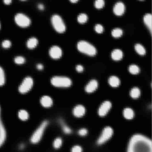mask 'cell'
<instances>
[{"label":"cell","mask_w":152,"mask_h":152,"mask_svg":"<svg viewBox=\"0 0 152 152\" xmlns=\"http://www.w3.org/2000/svg\"><path fill=\"white\" fill-rule=\"evenodd\" d=\"M127 152H152V141L141 134H135L130 139Z\"/></svg>","instance_id":"6da1fadb"},{"label":"cell","mask_w":152,"mask_h":152,"mask_svg":"<svg viewBox=\"0 0 152 152\" xmlns=\"http://www.w3.org/2000/svg\"><path fill=\"white\" fill-rule=\"evenodd\" d=\"M77 46L80 51L90 56L95 55L97 51L96 48L93 44L85 40L78 42Z\"/></svg>","instance_id":"7a4b0ae2"},{"label":"cell","mask_w":152,"mask_h":152,"mask_svg":"<svg viewBox=\"0 0 152 152\" xmlns=\"http://www.w3.org/2000/svg\"><path fill=\"white\" fill-rule=\"evenodd\" d=\"M47 125L48 122L47 121H44L37 128L30 138V141L32 143L37 144L41 140Z\"/></svg>","instance_id":"3957f363"},{"label":"cell","mask_w":152,"mask_h":152,"mask_svg":"<svg viewBox=\"0 0 152 152\" xmlns=\"http://www.w3.org/2000/svg\"><path fill=\"white\" fill-rule=\"evenodd\" d=\"M51 83L57 87H68L71 86L72 81L71 79L64 76H55L52 78Z\"/></svg>","instance_id":"277c9868"},{"label":"cell","mask_w":152,"mask_h":152,"mask_svg":"<svg viewBox=\"0 0 152 152\" xmlns=\"http://www.w3.org/2000/svg\"><path fill=\"white\" fill-rule=\"evenodd\" d=\"M51 22L55 30L59 33H63L65 31V24L62 17L59 15L55 14L51 17Z\"/></svg>","instance_id":"5b68a950"},{"label":"cell","mask_w":152,"mask_h":152,"mask_svg":"<svg viewBox=\"0 0 152 152\" xmlns=\"http://www.w3.org/2000/svg\"><path fill=\"white\" fill-rule=\"evenodd\" d=\"M113 134V130L111 127H106L102 131L99 138L97 140L98 145H101L104 144L110 139Z\"/></svg>","instance_id":"8992f818"},{"label":"cell","mask_w":152,"mask_h":152,"mask_svg":"<svg viewBox=\"0 0 152 152\" xmlns=\"http://www.w3.org/2000/svg\"><path fill=\"white\" fill-rule=\"evenodd\" d=\"M33 80L30 76L25 77L19 86V91L22 94L26 93L30 91L33 87Z\"/></svg>","instance_id":"52a82bcc"},{"label":"cell","mask_w":152,"mask_h":152,"mask_svg":"<svg viewBox=\"0 0 152 152\" xmlns=\"http://www.w3.org/2000/svg\"><path fill=\"white\" fill-rule=\"evenodd\" d=\"M15 21L19 26L25 27L29 26L31 23L30 18L24 14L18 13L15 17Z\"/></svg>","instance_id":"ba28073f"},{"label":"cell","mask_w":152,"mask_h":152,"mask_svg":"<svg viewBox=\"0 0 152 152\" xmlns=\"http://www.w3.org/2000/svg\"><path fill=\"white\" fill-rule=\"evenodd\" d=\"M111 103L109 101H106L101 104L98 109V113L100 117H103L107 115L111 108Z\"/></svg>","instance_id":"9c48e42d"},{"label":"cell","mask_w":152,"mask_h":152,"mask_svg":"<svg viewBox=\"0 0 152 152\" xmlns=\"http://www.w3.org/2000/svg\"><path fill=\"white\" fill-rule=\"evenodd\" d=\"M49 54L53 59H59L62 56V49L58 46H53L51 47L49 50Z\"/></svg>","instance_id":"30bf717a"},{"label":"cell","mask_w":152,"mask_h":152,"mask_svg":"<svg viewBox=\"0 0 152 152\" xmlns=\"http://www.w3.org/2000/svg\"><path fill=\"white\" fill-rule=\"evenodd\" d=\"M125 5L123 2L118 1L116 2L113 7V11L117 15H121L125 11Z\"/></svg>","instance_id":"8fae6325"},{"label":"cell","mask_w":152,"mask_h":152,"mask_svg":"<svg viewBox=\"0 0 152 152\" xmlns=\"http://www.w3.org/2000/svg\"><path fill=\"white\" fill-rule=\"evenodd\" d=\"M98 86V83L97 81L95 79H93L87 83L85 86V90L87 93H93L97 88Z\"/></svg>","instance_id":"7c38bea8"},{"label":"cell","mask_w":152,"mask_h":152,"mask_svg":"<svg viewBox=\"0 0 152 152\" xmlns=\"http://www.w3.org/2000/svg\"><path fill=\"white\" fill-rule=\"evenodd\" d=\"M86 109L82 105H78L75 106L73 109V113L76 117H81L85 115Z\"/></svg>","instance_id":"4fadbf2b"},{"label":"cell","mask_w":152,"mask_h":152,"mask_svg":"<svg viewBox=\"0 0 152 152\" xmlns=\"http://www.w3.org/2000/svg\"><path fill=\"white\" fill-rule=\"evenodd\" d=\"M40 103L43 107L49 108L52 105L53 100L50 96H44L41 98Z\"/></svg>","instance_id":"5bb4252c"},{"label":"cell","mask_w":152,"mask_h":152,"mask_svg":"<svg viewBox=\"0 0 152 152\" xmlns=\"http://www.w3.org/2000/svg\"><path fill=\"white\" fill-rule=\"evenodd\" d=\"M123 56L122 51L119 49H114L111 53V57L115 60L121 59Z\"/></svg>","instance_id":"9a60e30c"},{"label":"cell","mask_w":152,"mask_h":152,"mask_svg":"<svg viewBox=\"0 0 152 152\" xmlns=\"http://www.w3.org/2000/svg\"><path fill=\"white\" fill-rule=\"evenodd\" d=\"M152 14L150 13L146 14L144 15L143 20L145 24L147 26L148 29L150 30V33H152Z\"/></svg>","instance_id":"2e32d148"},{"label":"cell","mask_w":152,"mask_h":152,"mask_svg":"<svg viewBox=\"0 0 152 152\" xmlns=\"http://www.w3.org/2000/svg\"><path fill=\"white\" fill-rule=\"evenodd\" d=\"M123 116L127 119H132L134 117V112L132 109L130 108H126L124 110Z\"/></svg>","instance_id":"e0dca14e"},{"label":"cell","mask_w":152,"mask_h":152,"mask_svg":"<svg viewBox=\"0 0 152 152\" xmlns=\"http://www.w3.org/2000/svg\"><path fill=\"white\" fill-rule=\"evenodd\" d=\"M109 83L111 87H117L120 84V80L117 76L111 75L109 78Z\"/></svg>","instance_id":"ac0fdd59"},{"label":"cell","mask_w":152,"mask_h":152,"mask_svg":"<svg viewBox=\"0 0 152 152\" xmlns=\"http://www.w3.org/2000/svg\"><path fill=\"white\" fill-rule=\"evenodd\" d=\"M59 123L62 130L64 131L65 133L69 134L72 133V130L71 128L67 125V124H66L64 120H62V119H60L59 120Z\"/></svg>","instance_id":"d6986e66"},{"label":"cell","mask_w":152,"mask_h":152,"mask_svg":"<svg viewBox=\"0 0 152 152\" xmlns=\"http://www.w3.org/2000/svg\"><path fill=\"white\" fill-rule=\"evenodd\" d=\"M38 40L35 37H31L27 42V46L30 49H33L37 45Z\"/></svg>","instance_id":"ffe728a7"},{"label":"cell","mask_w":152,"mask_h":152,"mask_svg":"<svg viewBox=\"0 0 152 152\" xmlns=\"http://www.w3.org/2000/svg\"><path fill=\"white\" fill-rule=\"evenodd\" d=\"M130 95L133 99H137L140 96V89L138 87H133L131 89Z\"/></svg>","instance_id":"44dd1931"},{"label":"cell","mask_w":152,"mask_h":152,"mask_svg":"<svg viewBox=\"0 0 152 152\" xmlns=\"http://www.w3.org/2000/svg\"><path fill=\"white\" fill-rule=\"evenodd\" d=\"M18 117L21 120L26 121L29 119V114L27 111L21 109L18 111Z\"/></svg>","instance_id":"7402d4cb"},{"label":"cell","mask_w":152,"mask_h":152,"mask_svg":"<svg viewBox=\"0 0 152 152\" xmlns=\"http://www.w3.org/2000/svg\"><path fill=\"white\" fill-rule=\"evenodd\" d=\"M135 49L137 52L140 55H144L145 54V49L141 44L139 43L136 44L135 45Z\"/></svg>","instance_id":"603a6c76"},{"label":"cell","mask_w":152,"mask_h":152,"mask_svg":"<svg viewBox=\"0 0 152 152\" xmlns=\"http://www.w3.org/2000/svg\"><path fill=\"white\" fill-rule=\"evenodd\" d=\"M123 34V30L120 28H114L111 31V35L115 38L121 36Z\"/></svg>","instance_id":"cb8c5ba5"},{"label":"cell","mask_w":152,"mask_h":152,"mask_svg":"<svg viewBox=\"0 0 152 152\" xmlns=\"http://www.w3.org/2000/svg\"><path fill=\"white\" fill-rule=\"evenodd\" d=\"M129 70L131 73L132 74H137L139 72L140 69L138 65L132 64L129 66Z\"/></svg>","instance_id":"d4e9b609"},{"label":"cell","mask_w":152,"mask_h":152,"mask_svg":"<svg viewBox=\"0 0 152 152\" xmlns=\"http://www.w3.org/2000/svg\"><path fill=\"white\" fill-rule=\"evenodd\" d=\"M62 144H63V140L62 139L60 138H57L54 140L53 145L54 148L58 149L61 147Z\"/></svg>","instance_id":"484cf974"},{"label":"cell","mask_w":152,"mask_h":152,"mask_svg":"<svg viewBox=\"0 0 152 152\" xmlns=\"http://www.w3.org/2000/svg\"><path fill=\"white\" fill-rule=\"evenodd\" d=\"M88 16L85 13H81L77 17V20L79 22L83 23L88 20Z\"/></svg>","instance_id":"4316f807"},{"label":"cell","mask_w":152,"mask_h":152,"mask_svg":"<svg viewBox=\"0 0 152 152\" xmlns=\"http://www.w3.org/2000/svg\"><path fill=\"white\" fill-rule=\"evenodd\" d=\"M5 82V73L3 69L0 67V86H2Z\"/></svg>","instance_id":"83f0119b"},{"label":"cell","mask_w":152,"mask_h":152,"mask_svg":"<svg viewBox=\"0 0 152 152\" xmlns=\"http://www.w3.org/2000/svg\"><path fill=\"white\" fill-rule=\"evenodd\" d=\"M14 61L16 64H22L24 63L25 59L22 56H18L15 57L14 59Z\"/></svg>","instance_id":"f1b7e54d"},{"label":"cell","mask_w":152,"mask_h":152,"mask_svg":"<svg viewBox=\"0 0 152 152\" xmlns=\"http://www.w3.org/2000/svg\"><path fill=\"white\" fill-rule=\"evenodd\" d=\"M104 3L105 2L104 0H96L95 1V6L97 8H101L104 6Z\"/></svg>","instance_id":"f546056e"},{"label":"cell","mask_w":152,"mask_h":152,"mask_svg":"<svg viewBox=\"0 0 152 152\" xmlns=\"http://www.w3.org/2000/svg\"><path fill=\"white\" fill-rule=\"evenodd\" d=\"M95 30L97 33H102L104 30L103 26L101 24H96L95 26Z\"/></svg>","instance_id":"4dcf8cb0"},{"label":"cell","mask_w":152,"mask_h":152,"mask_svg":"<svg viewBox=\"0 0 152 152\" xmlns=\"http://www.w3.org/2000/svg\"><path fill=\"white\" fill-rule=\"evenodd\" d=\"M88 130L85 128H82V129H80L78 132L79 135L82 137L86 136L88 134Z\"/></svg>","instance_id":"1f68e13d"},{"label":"cell","mask_w":152,"mask_h":152,"mask_svg":"<svg viewBox=\"0 0 152 152\" xmlns=\"http://www.w3.org/2000/svg\"><path fill=\"white\" fill-rule=\"evenodd\" d=\"M11 43L9 40H5L2 42V45L5 48H9L11 46Z\"/></svg>","instance_id":"d6a6232c"},{"label":"cell","mask_w":152,"mask_h":152,"mask_svg":"<svg viewBox=\"0 0 152 152\" xmlns=\"http://www.w3.org/2000/svg\"><path fill=\"white\" fill-rule=\"evenodd\" d=\"M82 148L79 145L74 146L72 149V152H82Z\"/></svg>","instance_id":"836d02e7"},{"label":"cell","mask_w":152,"mask_h":152,"mask_svg":"<svg viewBox=\"0 0 152 152\" xmlns=\"http://www.w3.org/2000/svg\"><path fill=\"white\" fill-rule=\"evenodd\" d=\"M76 69L78 72H81L83 70V67L82 65H77L76 66Z\"/></svg>","instance_id":"e575fe53"},{"label":"cell","mask_w":152,"mask_h":152,"mask_svg":"<svg viewBox=\"0 0 152 152\" xmlns=\"http://www.w3.org/2000/svg\"><path fill=\"white\" fill-rule=\"evenodd\" d=\"M37 67L38 69L40 70H42L43 68V66L42 64H38L37 66Z\"/></svg>","instance_id":"d590c367"},{"label":"cell","mask_w":152,"mask_h":152,"mask_svg":"<svg viewBox=\"0 0 152 152\" xmlns=\"http://www.w3.org/2000/svg\"><path fill=\"white\" fill-rule=\"evenodd\" d=\"M38 7L39 9H41V10H43V9H44V5H43V4H39V5H38Z\"/></svg>","instance_id":"8d00e7d4"},{"label":"cell","mask_w":152,"mask_h":152,"mask_svg":"<svg viewBox=\"0 0 152 152\" xmlns=\"http://www.w3.org/2000/svg\"><path fill=\"white\" fill-rule=\"evenodd\" d=\"M4 3L6 4H9L12 1H11V0H5L4 1Z\"/></svg>","instance_id":"74e56055"},{"label":"cell","mask_w":152,"mask_h":152,"mask_svg":"<svg viewBox=\"0 0 152 152\" xmlns=\"http://www.w3.org/2000/svg\"><path fill=\"white\" fill-rule=\"evenodd\" d=\"M78 1V0H71V1L72 2H76Z\"/></svg>","instance_id":"f35d334b"},{"label":"cell","mask_w":152,"mask_h":152,"mask_svg":"<svg viewBox=\"0 0 152 152\" xmlns=\"http://www.w3.org/2000/svg\"><path fill=\"white\" fill-rule=\"evenodd\" d=\"M0 27H1V24H0Z\"/></svg>","instance_id":"ab89813d"}]
</instances>
